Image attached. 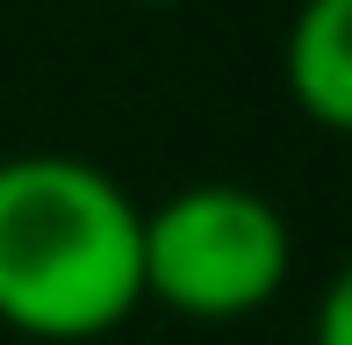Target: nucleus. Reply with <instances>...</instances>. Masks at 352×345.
Returning <instances> with one entry per match:
<instances>
[{"instance_id":"nucleus-3","label":"nucleus","mask_w":352,"mask_h":345,"mask_svg":"<svg viewBox=\"0 0 352 345\" xmlns=\"http://www.w3.org/2000/svg\"><path fill=\"white\" fill-rule=\"evenodd\" d=\"M287 101L316 130L352 137V0H302L280 36Z\"/></svg>"},{"instance_id":"nucleus-2","label":"nucleus","mask_w":352,"mask_h":345,"mask_svg":"<svg viewBox=\"0 0 352 345\" xmlns=\"http://www.w3.org/2000/svg\"><path fill=\"white\" fill-rule=\"evenodd\" d=\"M295 274V230L259 187L201 180L144 209V302L195 324L259 317Z\"/></svg>"},{"instance_id":"nucleus-4","label":"nucleus","mask_w":352,"mask_h":345,"mask_svg":"<svg viewBox=\"0 0 352 345\" xmlns=\"http://www.w3.org/2000/svg\"><path fill=\"white\" fill-rule=\"evenodd\" d=\"M309 345H352V259L324 280L316 295V324H309Z\"/></svg>"},{"instance_id":"nucleus-5","label":"nucleus","mask_w":352,"mask_h":345,"mask_svg":"<svg viewBox=\"0 0 352 345\" xmlns=\"http://www.w3.org/2000/svg\"><path fill=\"white\" fill-rule=\"evenodd\" d=\"M130 8H173V0H130Z\"/></svg>"},{"instance_id":"nucleus-1","label":"nucleus","mask_w":352,"mask_h":345,"mask_svg":"<svg viewBox=\"0 0 352 345\" xmlns=\"http://www.w3.org/2000/svg\"><path fill=\"white\" fill-rule=\"evenodd\" d=\"M144 302V209L108 166L72 151L0 159V324L87 345Z\"/></svg>"}]
</instances>
